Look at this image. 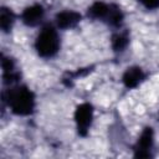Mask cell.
Wrapping results in <instances>:
<instances>
[{
    "mask_svg": "<svg viewBox=\"0 0 159 159\" xmlns=\"http://www.w3.org/2000/svg\"><path fill=\"white\" fill-rule=\"evenodd\" d=\"M2 97L11 112L17 116H29L35 109V94L26 86H10L4 91Z\"/></svg>",
    "mask_w": 159,
    "mask_h": 159,
    "instance_id": "6da1fadb",
    "label": "cell"
},
{
    "mask_svg": "<svg viewBox=\"0 0 159 159\" xmlns=\"http://www.w3.org/2000/svg\"><path fill=\"white\" fill-rule=\"evenodd\" d=\"M61 46L60 36L55 26L47 24L45 25L36 36L35 40V50L42 58L53 57Z\"/></svg>",
    "mask_w": 159,
    "mask_h": 159,
    "instance_id": "7a4b0ae2",
    "label": "cell"
},
{
    "mask_svg": "<svg viewBox=\"0 0 159 159\" xmlns=\"http://www.w3.org/2000/svg\"><path fill=\"white\" fill-rule=\"evenodd\" d=\"M75 122L77 132L81 135H87L88 129L93 122V107L89 103L80 104L75 111Z\"/></svg>",
    "mask_w": 159,
    "mask_h": 159,
    "instance_id": "3957f363",
    "label": "cell"
},
{
    "mask_svg": "<svg viewBox=\"0 0 159 159\" xmlns=\"http://www.w3.org/2000/svg\"><path fill=\"white\" fill-rule=\"evenodd\" d=\"M154 144V132L152 127H145L134 145V157L137 158H149L152 157V148Z\"/></svg>",
    "mask_w": 159,
    "mask_h": 159,
    "instance_id": "277c9868",
    "label": "cell"
},
{
    "mask_svg": "<svg viewBox=\"0 0 159 159\" xmlns=\"http://www.w3.org/2000/svg\"><path fill=\"white\" fill-rule=\"evenodd\" d=\"M43 16H45V10H43L42 5L32 4L27 7H25V10L22 11L21 21L29 27H35L42 22Z\"/></svg>",
    "mask_w": 159,
    "mask_h": 159,
    "instance_id": "5b68a950",
    "label": "cell"
},
{
    "mask_svg": "<svg viewBox=\"0 0 159 159\" xmlns=\"http://www.w3.org/2000/svg\"><path fill=\"white\" fill-rule=\"evenodd\" d=\"M1 67H2V82L6 86H14L17 84L20 78V72L17 71V67L11 57H7L2 55L1 60Z\"/></svg>",
    "mask_w": 159,
    "mask_h": 159,
    "instance_id": "8992f818",
    "label": "cell"
},
{
    "mask_svg": "<svg viewBox=\"0 0 159 159\" xmlns=\"http://www.w3.org/2000/svg\"><path fill=\"white\" fill-rule=\"evenodd\" d=\"M145 80V72L138 67V66H132L125 70V72L122 76L123 84L127 88H135L138 87L143 81Z\"/></svg>",
    "mask_w": 159,
    "mask_h": 159,
    "instance_id": "52a82bcc",
    "label": "cell"
},
{
    "mask_svg": "<svg viewBox=\"0 0 159 159\" xmlns=\"http://www.w3.org/2000/svg\"><path fill=\"white\" fill-rule=\"evenodd\" d=\"M55 21L58 29H72L81 21V14L73 10H63L56 15Z\"/></svg>",
    "mask_w": 159,
    "mask_h": 159,
    "instance_id": "ba28073f",
    "label": "cell"
},
{
    "mask_svg": "<svg viewBox=\"0 0 159 159\" xmlns=\"http://www.w3.org/2000/svg\"><path fill=\"white\" fill-rule=\"evenodd\" d=\"M109 7H111V4H107V2H103V1H96V2H93L88 7L87 15L91 19L104 21L106 17H107V15H108Z\"/></svg>",
    "mask_w": 159,
    "mask_h": 159,
    "instance_id": "9c48e42d",
    "label": "cell"
},
{
    "mask_svg": "<svg viewBox=\"0 0 159 159\" xmlns=\"http://www.w3.org/2000/svg\"><path fill=\"white\" fill-rule=\"evenodd\" d=\"M129 43V36H128V32L127 31H118L116 34H113L112 36V40H111V45H112V48L113 51L116 52H122L125 50V47L128 46Z\"/></svg>",
    "mask_w": 159,
    "mask_h": 159,
    "instance_id": "30bf717a",
    "label": "cell"
},
{
    "mask_svg": "<svg viewBox=\"0 0 159 159\" xmlns=\"http://www.w3.org/2000/svg\"><path fill=\"white\" fill-rule=\"evenodd\" d=\"M15 22V14L10 7L2 6L0 10V27L4 32H9Z\"/></svg>",
    "mask_w": 159,
    "mask_h": 159,
    "instance_id": "8fae6325",
    "label": "cell"
},
{
    "mask_svg": "<svg viewBox=\"0 0 159 159\" xmlns=\"http://www.w3.org/2000/svg\"><path fill=\"white\" fill-rule=\"evenodd\" d=\"M145 9L148 10H155L159 9V0H138Z\"/></svg>",
    "mask_w": 159,
    "mask_h": 159,
    "instance_id": "7c38bea8",
    "label": "cell"
}]
</instances>
